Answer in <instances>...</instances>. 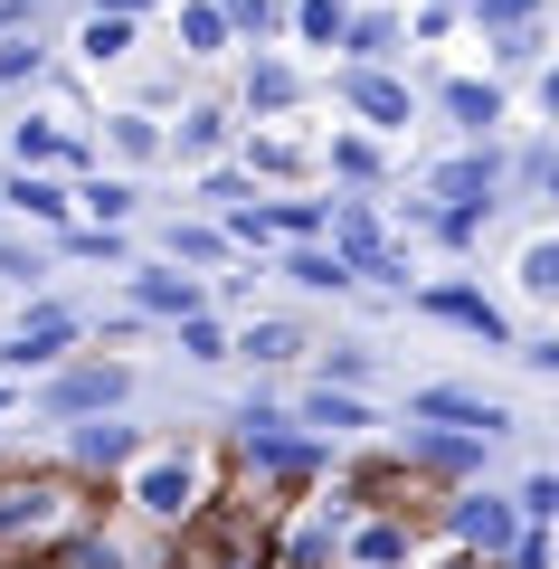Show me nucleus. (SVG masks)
<instances>
[{"label":"nucleus","instance_id":"f257e3e1","mask_svg":"<svg viewBox=\"0 0 559 569\" xmlns=\"http://www.w3.org/2000/svg\"><path fill=\"white\" fill-rule=\"evenodd\" d=\"M96 522L86 475H0V560H58Z\"/></svg>","mask_w":559,"mask_h":569},{"label":"nucleus","instance_id":"f03ea898","mask_svg":"<svg viewBox=\"0 0 559 569\" xmlns=\"http://www.w3.org/2000/svg\"><path fill=\"white\" fill-rule=\"evenodd\" d=\"M123 503H133L152 531H180V522H200V503H209V456H190V447L133 456V466H123Z\"/></svg>","mask_w":559,"mask_h":569},{"label":"nucleus","instance_id":"7ed1b4c3","mask_svg":"<svg viewBox=\"0 0 559 569\" xmlns=\"http://www.w3.org/2000/svg\"><path fill=\"white\" fill-rule=\"evenodd\" d=\"M322 228H332V266H341L351 284L370 276V284H399V295H408V257H399V247L380 238L370 200H332V209H322Z\"/></svg>","mask_w":559,"mask_h":569},{"label":"nucleus","instance_id":"20e7f679","mask_svg":"<svg viewBox=\"0 0 559 569\" xmlns=\"http://www.w3.org/2000/svg\"><path fill=\"white\" fill-rule=\"evenodd\" d=\"M446 531L465 541L475 569H502L512 541H521V512H512V493H456V503H446Z\"/></svg>","mask_w":559,"mask_h":569},{"label":"nucleus","instance_id":"39448f33","mask_svg":"<svg viewBox=\"0 0 559 569\" xmlns=\"http://www.w3.org/2000/svg\"><path fill=\"white\" fill-rule=\"evenodd\" d=\"M123 389H133V370H123V361H77V370L48 380V418H114Z\"/></svg>","mask_w":559,"mask_h":569},{"label":"nucleus","instance_id":"423d86ee","mask_svg":"<svg viewBox=\"0 0 559 569\" xmlns=\"http://www.w3.org/2000/svg\"><path fill=\"white\" fill-rule=\"evenodd\" d=\"M238 447L257 456V466H276V475H313V466H322V447H303L295 418H285V408H266V399L238 408Z\"/></svg>","mask_w":559,"mask_h":569},{"label":"nucleus","instance_id":"0eeeda50","mask_svg":"<svg viewBox=\"0 0 559 569\" xmlns=\"http://www.w3.org/2000/svg\"><path fill=\"white\" fill-rule=\"evenodd\" d=\"M332 560L341 569H408L418 560V522H408V512H370V522H351L332 541Z\"/></svg>","mask_w":559,"mask_h":569},{"label":"nucleus","instance_id":"6e6552de","mask_svg":"<svg viewBox=\"0 0 559 569\" xmlns=\"http://www.w3.org/2000/svg\"><path fill=\"white\" fill-rule=\"evenodd\" d=\"M408 418H418V427H446V437H475V447H493L502 427H512L493 399H475V389H418Z\"/></svg>","mask_w":559,"mask_h":569},{"label":"nucleus","instance_id":"1a4fd4ad","mask_svg":"<svg viewBox=\"0 0 559 569\" xmlns=\"http://www.w3.org/2000/svg\"><path fill=\"white\" fill-rule=\"evenodd\" d=\"M48 569H161V550H152V541H133V531H114V522H86Z\"/></svg>","mask_w":559,"mask_h":569},{"label":"nucleus","instance_id":"9d476101","mask_svg":"<svg viewBox=\"0 0 559 569\" xmlns=\"http://www.w3.org/2000/svg\"><path fill=\"white\" fill-rule=\"evenodd\" d=\"M493 181H502L493 152H465V162H446L437 181H427V200H446V219H483V209H493Z\"/></svg>","mask_w":559,"mask_h":569},{"label":"nucleus","instance_id":"9b49d317","mask_svg":"<svg viewBox=\"0 0 559 569\" xmlns=\"http://www.w3.org/2000/svg\"><path fill=\"white\" fill-rule=\"evenodd\" d=\"M418 305L437 313V323H465V332H483V342H493V351H512V323H502V305H483L475 284H427Z\"/></svg>","mask_w":559,"mask_h":569},{"label":"nucleus","instance_id":"f8f14e48","mask_svg":"<svg viewBox=\"0 0 559 569\" xmlns=\"http://www.w3.org/2000/svg\"><path fill=\"white\" fill-rule=\"evenodd\" d=\"M67 342H77V313H67V305H39V313H29L20 332H10V342H0V370H29V361H58Z\"/></svg>","mask_w":559,"mask_h":569},{"label":"nucleus","instance_id":"ddd939ff","mask_svg":"<svg viewBox=\"0 0 559 569\" xmlns=\"http://www.w3.org/2000/svg\"><path fill=\"white\" fill-rule=\"evenodd\" d=\"M341 104L370 114V123H408V86L389 77V67H351V77H341Z\"/></svg>","mask_w":559,"mask_h":569},{"label":"nucleus","instance_id":"4468645a","mask_svg":"<svg viewBox=\"0 0 559 569\" xmlns=\"http://www.w3.org/2000/svg\"><path fill=\"white\" fill-rule=\"evenodd\" d=\"M133 305L161 313V323H190V313H209V295H200V276H133Z\"/></svg>","mask_w":559,"mask_h":569},{"label":"nucleus","instance_id":"2eb2a0df","mask_svg":"<svg viewBox=\"0 0 559 569\" xmlns=\"http://www.w3.org/2000/svg\"><path fill=\"white\" fill-rule=\"evenodd\" d=\"M408 466H418V475H475L483 447H475V437H446V427H418V437H408Z\"/></svg>","mask_w":559,"mask_h":569},{"label":"nucleus","instance_id":"dca6fc26","mask_svg":"<svg viewBox=\"0 0 559 569\" xmlns=\"http://www.w3.org/2000/svg\"><path fill=\"white\" fill-rule=\"evenodd\" d=\"M133 427H114V418H96V427H77V475H123L133 466Z\"/></svg>","mask_w":559,"mask_h":569},{"label":"nucleus","instance_id":"f3484780","mask_svg":"<svg viewBox=\"0 0 559 569\" xmlns=\"http://www.w3.org/2000/svg\"><path fill=\"white\" fill-rule=\"evenodd\" d=\"M0 200H10V209H29V219H48V228H58L67 209H77L58 181H48V171H10V190H0Z\"/></svg>","mask_w":559,"mask_h":569},{"label":"nucleus","instance_id":"a211bd4d","mask_svg":"<svg viewBox=\"0 0 559 569\" xmlns=\"http://www.w3.org/2000/svg\"><path fill=\"white\" fill-rule=\"evenodd\" d=\"M303 427H322V437H360L370 408H360L351 389H313V399H303Z\"/></svg>","mask_w":559,"mask_h":569},{"label":"nucleus","instance_id":"6ab92c4d","mask_svg":"<svg viewBox=\"0 0 559 569\" xmlns=\"http://www.w3.org/2000/svg\"><path fill=\"white\" fill-rule=\"evenodd\" d=\"M446 114H456L465 133H493V123H502V96H493V86H475V77H456V86H446Z\"/></svg>","mask_w":559,"mask_h":569},{"label":"nucleus","instance_id":"aec40b11","mask_svg":"<svg viewBox=\"0 0 559 569\" xmlns=\"http://www.w3.org/2000/svg\"><path fill=\"white\" fill-rule=\"evenodd\" d=\"M295 96H303V86H295V67H285V58H257V67H247V104H257V114H285Z\"/></svg>","mask_w":559,"mask_h":569},{"label":"nucleus","instance_id":"412c9836","mask_svg":"<svg viewBox=\"0 0 559 569\" xmlns=\"http://www.w3.org/2000/svg\"><path fill=\"white\" fill-rule=\"evenodd\" d=\"M10 152H20V171H48V162H77V142H67L58 123H20V133H10Z\"/></svg>","mask_w":559,"mask_h":569},{"label":"nucleus","instance_id":"4be33fe9","mask_svg":"<svg viewBox=\"0 0 559 569\" xmlns=\"http://www.w3.org/2000/svg\"><path fill=\"white\" fill-rule=\"evenodd\" d=\"M341 48H351V67H380L389 48H399V20H389V10H370V20L341 29Z\"/></svg>","mask_w":559,"mask_h":569},{"label":"nucleus","instance_id":"5701e85b","mask_svg":"<svg viewBox=\"0 0 559 569\" xmlns=\"http://www.w3.org/2000/svg\"><path fill=\"white\" fill-rule=\"evenodd\" d=\"M180 48H190V58L228 48V20H219V0H190V10H180Z\"/></svg>","mask_w":559,"mask_h":569},{"label":"nucleus","instance_id":"b1692460","mask_svg":"<svg viewBox=\"0 0 559 569\" xmlns=\"http://www.w3.org/2000/svg\"><path fill=\"white\" fill-rule=\"evenodd\" d=\"M285 276H295V284H313V295H341V284H351V276L332 266V247H295V257H285Z\"/></svg>","mask_w":559,"mask_h":569},{"label":"nucleus","instance_id":"393cba45","mask_svg":"<svg viewBox=\"0 0 559 569\" xmlns=\"http://www.w3.org/2000/svg\"><path fill=\"white\" fill-rule=\"evenodd\" d=\"M67 200H86V209H96V228H123V219H133V190H123V181H104V171H96L86 190H67Z\"/></svg>","mask_w":559,"mask_h":569},{"label":"nucleus","instance_id":"a878e982","mask_svg":"<svg viewBox=\"0 0 559 569\" xmlns=\"http://www.w3.org/2000/svg\"><path fill=\"white\" fill-rule=\"evenodd\" d=\"M475 20L493 39H521V29H540V0H475Z\"/></svg>","mask_w":559,"mask_h":569},{"label":"nucleus","instance_id":"bb28decb","mask_svg":"<svg viewBox=\"0 0 559 569\" xmlns=\"http://www.w3.org/2000/svg\"><path fill=\"white\" fill-rule=\"evenodd\" d=\"M295 29H303L313 48H341V29H351V10H341V0H303V10H295Z\"/></svg>","mask_w":559,"mask_h":569},{"label":"nucleus","instance_id":"cd10ccee","mask_svg":"<svg viewBox=\"0 0 559 569\" xmlns=\"http://www.w3.org/2000/svg\"><path fill=\"white\" fill-rule=\"evenodd\" d=\"M266 228H285L295 247H322V200H285V209H266Z\"/></svg>","mask_w":559,"mask_h":569},{"label":"nucleus","instance_id":"c85d7f7f","mask_svg":"<svg viewBox=\"0 0 559 569\" xmlns=\"http://www.w3.org/2000/svg\"><path fill=\"white\" fill-rule=\"evenodd\" d=\"M219 142H228V114H219V104H200V114L180 123V152H190V162H209Z\"/></svg>","mask_w":559,"mask_h":569},{"label":"nucleus","instance_id":"c756f323","mask_svg":"<svg viewBox=\"0 0 559 569\" xmlns=\"http://www.w3.org/2000/svg\"><path fill=\"white\" fill-rule=\"evenodd\" d=\"M114 152H123V162H152V152H161V123L152 114H114Z\"/></svg>","mask_w":559,"mask_h":569},{"label":"nucleus","instance_id":"7c9ffc66","mask_svg":"<svg viewBox=\"0 0 559 569\" xmlns=\"http://www.w3.org/2000/svg\"><path fill=\"white\" fill-rule=\"evenodd\" d=\"M238 351H247V361H295V351H303V332H295V323H257Z\"/></svg>","mask_w":559,"mask_h":569},{"label":"nucleus","instance_id":"2f4dec72","mask_svg":"<svg viewBox=\"0 0 559 569\" xmlns=\"http://www.w3.org/2000/svg\"><path fill=\"white\" fill-rule=\"evenodd\" d=\"M512 512H521V522L540 531V522H550V512H559V475H531V485L512 493Z\"/></svg>","mask_w":559,"mask_h":569},{"label":"nucleus","instance_id":"473e14b6","mask_svg":"<svg viewBox=\"0 0 559 569\" xmlns=\"http://www.w3.org/2000/svg\"><path fill=\"white\" fill-rule=\"evenodd\" d=\"M332 171H341V181H370V171H380V142L341 133V142H332Z\"/></svg>","mask_w":559,"mask_h":569},{"label":"nucleus","instance_id":"72a5a7b5","mask_svg":"<svg viewBox=\"0 0 559 569\" xmlns=\"http://www.w3.org/2000/svg\"><path fill=\"white\" fill-rule=\"evenodd\" d=\"M219 20L238 29V39H266V29H276V0H219Z\"/></svg>","mask_w":559,"mask_h":569},{"label":"nucleus","instance_id":"f704fd0d","mask_svg":"<svg viewBox=\"0 0 559 569\" xmlns=\"http://www.w3.org/2000/svg\"><path fill=\"white\" fill-rule=\"evenodd\" d=\"M180 351H190V361H228V332L209 323V313H190V323H180Z\"/></svg>","mask_w":559,"mask_h":569},{"label":"nucleus","instance_id":"c9c22d12","mask_svg":"<svg viewBox=\"0 0 559 569\" xmlns=\"http://www.w3.org/2000/svg\"><path fill=\"white\" fill-rule=\"evenodd\" d=\"M123 48H133V20H86V58H123Z\"/></svg>","mask_w":559,"mask_h":569},{"label":"nucleus","instance_id":"e433bc0d","mask_svg":"<svg viewBox=\"0 0 559 569\" xmlns=\"http://www.w3.org/2000/svg\"><path fill=\"white\" fill-rule=\"evenodd\" d=\"M39 58H48V48L29 39V29H10V39H0V77H39Z\"/></svg>","mask_w":559,"mask_h":569},{"label":"nucleus","instance_id":"4c0bfd02","mask_svg":"<svg viewBox=\"0 0 559 569\" xmlns=\"http://www.w3.org/2000/svg\"><path fill=\"white\" fill-rule=\"evenodd\" d=\"M219 228H171V257H190V266H209V257H219Z\"/></svg>","mask_w":559,"mask_h":569},{"label":"nucleus","instance_id":"58836bf2","mask_svg":"<svg viewBox=\"0 0 559 569\" xmlns=\"http://www.w3.org/2000/svg\"><path fill=\"white\" fill-rule=\"evenodd\" d=\"M521 284H531V295H559V247H531V257H521Z\"/></svg>","mask_w":559,"mask_h":569},{"label":"nucleus","instance_id":"ea45409f","mask_svg":"<svg viewBox=\"0 0 559 569\" xmlns=\"http://www.w3.org/2000/svg\"><path fill=\"white\" fill-rule=\"evenodd\" d=\"M257 171H303V142H285V133H266V142H257Z\"/></svg>","mask_w":559,"mask_h":569},{"label":"nucleus","instance_id":"a19ab883","mask_svg":"<svg viewBox=\"0 0 559 569\" xmlns=\"http://www.w3.org/2000/svg\"><path fill=\"white\" fill-rule=\"evenodd\" d=\"M493 58H502V67H531V58H540V29H521V39H493Z\"/></svg>","mask_w":559,"mask_h":569},{"label":"nucleus","instance_id":"79ce46f5","mask_svg":"<svg viewBox=\"0 0 559 569\" xmlns=\"http://www.w3.org/2000/svg\"><path fill=\"white\" fill-rule=\"evenodd\" d=\"M0 276H20V284H29V276H39V257H29V247H10V238H0Z\"/></svg>","mask_w":559,"mask_h":569},{"label":"nucleus","instance_id":"37998d69","mask_svg":"<svg viewBox=\"0 0 559 569\" xmlns=\"http://www.w3.org/2000/svg\"><path fill=\"white\" fill-rule=\"evenodd\" d=\"M152 0H96V20H142Z\"/></svg>","mask_w":559,"mask_h":569},{"label":"nucleus","instance_id":"c03bdc74","mask_svg":"<svg viewBox=\"0 0 559 569\" xmlns=\"http://www.w3.org/2000/svg\"><path fill=\"white\" fill-rule=\"evenodd\" d=\"M427 10H446V20H456V10H465V0H427Z\"/></svg>","mask_w":559,"mask_h":569},{"label":"nucleus","instance_id":"a18cd8bd","mask_svg":"<svg viewBox=\"0 0 559 569\" xmlns=\"http://www.w3.org/2000/svg\"><path fill=\"white\" fill-rule=\"evenodd\" d=\"M0 569H48V560H0Z\"/></svg>","mask_w":559,"mask_h":569},{"label":"nucleus","instance_id":"49530a36","mask_svg":"<svg viewBox=\"0 0 559 569\" xmlns=\"http://www.w3.org/2000/svg\"><path fill=\"white\" fill-rule=\"evenodd\" d=\"M0 408H10V389H0Z\"/></svg>","mask_w":559,"mask_h":569},{"label":"nucleus","instance_id":"de8ad7c7","mask_svg":"<svg viewBox=\"0 0 559 569\" xmlns=\"http://www.w3.org/2000/svg\"><path fill=\"white\" fill-rule=\"evenodd\" d=\"M456 569H475V560H456Z\"/></svg>","mask_w":559,"mask_h":569}]
</instances>
